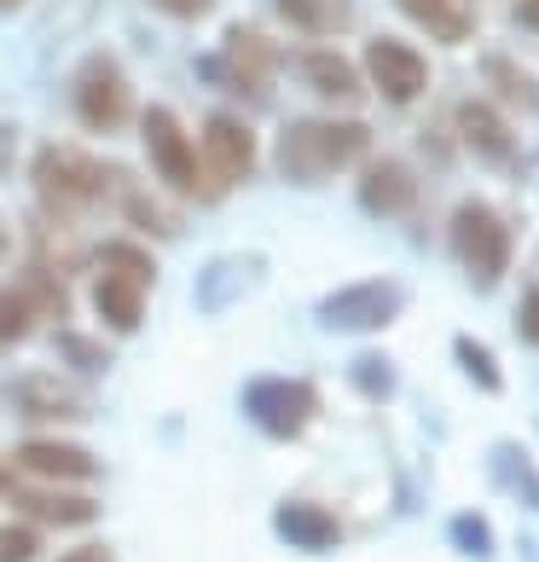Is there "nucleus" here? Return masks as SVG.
Instances as JSON below:
<instances>
[{
  "label": "nucleus",
  "mask_w": 539,
  "mask_h": 562,
  "mask_svg": "<svg viewBox=\"0 0 539 562\" xmlns=\"http://www.w3.org/2000/svg\"><path fill=\"white\" fill-rule=\"evenodd\" d=\"M371 151V122L366 116H290L273 139V162L284 180L319 186L330 175L355 169Z\"/></svg>",
  "instance_id": "nucleus-1"
},
{
  "label": "nucleus",
  "mask_w": 539,
  "mask_h": 562,
  "mask_svg": "<svg viewBox=\"0 0 539 562\" xmlns=\"http://www.w3.org/2000/svg\"><path fill=\"white\" fill-rule=\"evenodd\" d=\"M151 284H157V261L145 244L105 238L93 249V307H99V319H105V330L134 337L145 325V296H151Z\"/></svg>",
  "instance_id": "nucleus-2"
},
{
  "label": "nucleus",
  "mask_w": 539,
  "mask_h": 562,
  "mask_svg": "<svg viewBox=\"0 0 539 562\" xmlns=\"http://www.w3.org/2000/svg\"><path fill=\"white\" fill-rule=\"evenodd\" d=\"M116 169H105L99 157H88L81 145H41L35 162H30V186L35 198L47 203L58 215H76V210H93V203H105Z\"/></svg>",
  "instance_id": "nucleus-3"
},
{
  "label": "nucleus",
  "mask_w": 539,
  "mask_h": 562,
  "mask_svg": "<svg viewBox=\"0 0 539 562\" xmlns=\"http://www.w3.org/2000/svg\"><path fill=\"white\" fill-rule=\"evenodd\" d=\"M447 244H452V256H459L464 279H470L475 290H493V284L510 273V256H516L510 226H505V215L493 210V203H482V198H464L459 210H452Z\"/></svg>",
  "instance_id": "nucleus-4"
},
{
  "label": "nucleus",
  "mask_w": 539,
  "mask_h": 562,
  "mask_svg": "<svg viewBox=\"0 0 539 562\" xmlns=\"http://www.w3.org/2000/svg\"><path fill=\"white\" fill-rule=\"evenodd\" d=\"M279 65H284V53L256 24H233L221 41V53H210L203 76H215L233 99H267L279 81Z\"/></svg>",
  "instance_id": "nucleus-5"
},
{
  "label": "nucleus",
  "mask_w": 539,
  "mask_h": 562,
  "mask_svg": "<svg viewBox=\"0 0 539 562\" xmlns=\"http://www.w3.org/2000/svg\"><path fill=\"white\" fill-rule=\"evenodd\" d=\"M198 175H203V198H221L256 175V134L250 122H238L233 111H210L198 139Z\"/></svg>",
  "instance_id": "nucleus-6"
},
{
  "label": "nucleus",
  "mask_w": 539,
  "mask_h": 562,
  "mask_svg": "<svg viewBox=\"0 0 539 562\" xmlns=\"http://www.w3.org/2000/svg\"><path fill=\"white\" fill-rule=\"evenodd\" d=\"M406 307V290L395 279H360V284H343L319 302V325L325 330H343V337H371V330H389Z\"/></svg>",
  "instance_id": "nucleus-7"
},
{
  "label": "nucleus",
  "mask_w": 539,
  "mask_h": 562,
  "mask_svg": "<svg viewBox=\"0 0 539 562\" xmlns=\"http://www.w3.org/2000/svg\"><path fill=\"white\" fill-rule=\"evenodd\" d=\"M139 139H145V157H151L157 180L180 198H203V175H198V145L192 134L180 128V116L169 105H145L139 111Z\"/></svg>",
  "instance_id": "nucleus-8"
},
{
  "label": "nucleus",
  "mask_w": 539,
  "mask_h": 562,
  "mask_svg": "<svg viewBox=\"0 0 539 562\" xmlns=\"http://www.w3.org/2000/svg\"><path fill=\"white\" fill-rule=\"evenodd\" d=\"M70 105H76V116H81L88 134H116L122 122L134 116V88H128V76H122V65L111 53H93L88 65L76 70Z\"/></svg>",
  "instance_id": "nucleus-9"
},
{
  "label": "nucleus",
  "mask_w": 539,
  "mask_h": 562,
  "mask_svg": "<svg viewBox=\"0 0 539 562\" xmlns=\"http://www.w3.org/2000/svg\"><path fill=\"white\" fill-rule=\"evenodd\" d=\"M244 412H250V424L261 435L296 441V435L314 424L319 394H314V383H302V378H256L250 389H244Z\"/></svg>",
  "instance_id": "nucleus-10"
},
{
  "label": "nucleus",
  "mask_w": 539,
  "mask_h": 562,
  "mask_svg": "<svg viewBox=\"0 0 539 562\" xmlns=\"http://www.w3.org/2000/svg\"><path fill=\"white\" fill-rule=\"evenodd\" d=\"M360 65H366V81L389 99V105H418L429 93V58L401 35H371Z\"/></svg>",
  "instance_id": "nucleus-11"
},
{
  "label": "nucleus",
  "mask_w": 539,
  "mask_h": 562,
  "mask_svg": "<svg viewBox=\"0 0 539 562\" xmlns=\"http://www.w3.org/2000/svg\"><path fill=\"white\" fill-rule=\"evenodd\" d=\"M7 406L30 424L88 418V394L65 378H53V371H18V378H7Z\"/></svg>",
  "instance_id": "nucleus-12"
},
{
  "label": "nucleus",
  "mask_w": 539,
  "mask_h": 562,
  "mask_svg": "<svg viewBox=\"0 0 539 562\" xmlns=\"http://www.w3.org/2000/svg\"><path fill=\"white\" fill-rule=\"evenodd\" d=\"M452 128H459V139L487 162V169H516V162H523L516 128L505 122V111H493V105H487V99H464V105L452 111Z\"/></svg>",
  "instance_id": "nucleus-13"
},
{
  "label": "nucleus",
  "mask_w": 539,
  "mask_h": 562,
  "mask_svg": "<svg viewBox=\"0 0 539 562\" xmlns=\"http://www.w3.org/2000/svg\"><path fill=\"white\" fill-rule=\"evenodd\" d=\"M360 210L378 221H401L418 210V175L401 157H371L360 169Z\"/></svg>",
  "instance_id": "nucleus-14"
},
{
  "label": "nucleus",
  "mask_w": 539,
  "mask_h": 562,
  "mask_svg": "<svg viewBox=\"0 0 539 562\" xmlns=\"http://www.w3.org/2000/svg\"><path fill=\"white\" fill-rule=\"evenodd\" d=\"M12 510L24 522H41V528H88L99 522V498L93 493H76V487H12Z\"/></svg>",
  "instance_id": "nucleus-15"
},
{
  "label": "nucleus",
  "mask_w": 539,
  "mask_h": 562,
  "mask_svg": "<svg viewBox=\"0 0 539 562\" xmlns=\"http://www.w3.org/2000/svg\"><path fill=\"white\" fill-rule=\"evenodd\" d=\"M12 464L24 475H41L47 487H81L99 475V458L76 441H24L12 452Z\"/></svg>",
  "instance_id": "nucleus-16"
},
{
  "label": "nucleus",
  "mask_w": 539,
  "mask_h": 562,
  "mask_svg": "<svg viewBox=\"0 0 539 562\" xmlns=\"http://www.w3.org/2000/svg\"><path fill=\"white\" fill-rule=\"evenodd\" d=\"M296 76L307 81V93L325 99V105H360V93H366L355 58L337 53V47H314V41L296 53Z\"/></svg>",
  "instance_id": "nucleus-17"
},
{
  "label": "nucleus",
  "mask_w": 539,
  "mask_h": 562,
  "mask_svg": "<svg viewBox=\"0 0 539 562\" xmlns=\"http://www.w3.org/2000/svg\"><path fill=\"white\" fill-rule=\"evenodd\" d=\"M273 528H279L284 546H296V551H337L343 546V522L325 505H314V498H284L273 510Z\"/></svg>",
  "instance_id": "nucleus-18"
},
{
  "label": "nucleus",
  "mask_w": 539,
  "mask_h": 562,
  "mask_svg": "<svg viewBox=\"0 0 539 562\" xmlns=\"http://www.w3.org/2000/svg\"><path fill=\"white\" fill-rule=\"evenodd\" d=\"M395 7L441 47H464L475 35V0H395Z\"/></svg>",
  "instance_id": "nucleus-19"
},
{
  "label": "nucleus",
  "mask_w": 539,
  "mask_h": 562,
  "mask_svg": "<svg viewBox=\"0 0 539 562\" xmlns=\"http://www.w3.org/2000/svg\"><path fill=\"white\" fill-rule=\"evenodd\" d=\"M482 76H487V88H493V111L505 105L516 116H539V76H528L510 53H487L482 58Z\"/></svg>",
  "instance_id": "nucleus-20"
},
{
  "label": "nucleus",
  "mask_w": 539,
  "mask_h": 562,
  "mask_svg": "<svg viewBox=\"0 0 539 562\" xmlns=\"http://www.w3.org/2000/svg\"><path fill=\"white\" fill-rule=\"evenodd\" d=\"M111 192H116V203H122V215H128V221L139 226V233H151V238H175V233H180V221H175L169 210H157V203L145 198L139 186H134L128 175H122V169H116V180H111Z\"/></svg>",
  "instance_id": "nucleus-21"
},
{
  "label": "nucleus",
  "mask_w": 539,
  "mask_h": 562,
  "mask_svg": "<svg viewBox=\"0 0 539 562\" xmlns=\"http://www.w3.org/2000/svg\"><path fill=\"white\" fill-rule=\"evenodd\" d=\"M273 12L284 18L290 30H302V35H337L348 24L343 0H273Z\"/></svg>",
  "instance_id": "nucleus-22"
},
{
  "label": "nucleus",
  "mask_w": 539,
  "mask_h": 562,
  "mask_svg": "<svg viewBox=\"0 0 539 562\" xmlns=\"http://www.w3.org/2000/svg\"><path fill=\"white\" fill-rule=\"evenodd\" d=\"M30 325H35V307L30 296L18 284H0V353H12L18 342L30 337Z\"/></svg>",
  "instance_id": "nucleus-23"
},
{
  "label": "nucleus",
  "mask_w": 539,
  "mask_h": 562,
  "mask_svg": "<svg viewBox=\"0 0 539 562\" xmlns=\"http://www.w3.org/2000/svg\"><path fill=\"white\" fill-rule=\"evenodd\" d=\"M452 353H459V366L475 378V389H487V394H499V389H505L499 360H493V353H487L482 342H475V337H459V342H452Z\"/></svg>",
  "instance_id": "nucleus-24"
},
{
  "label": "nucleus",
  "mask_w": 539,
  "mask_h": 562,
  "mask_svg": "<svg viewBox=\"0 0 539 562\" xmlns=\"http://www.w3.org/2000/svg\"><path fill=\"white\" fill-rule=\"evenodd\" d=\"M493 464H505V470H510L505 482H510V493L523 498V505H539V482H534V464H528V452H523V447H499V452H493Z\"/></svg>",
  "instance_id": "nucleus-25"
},
{
  "label": "nucleus",
  "mask_w": 539,
  "mask_h": 562,
  "mask_svg": "<svg viewBox=\"0 0 539 562\" xmlns=\"http://www.w3.org/2000/svg\"><path fill=\"white\" fill-rule=\"evenodd\" d=\"M355 383L371 394V401H389V394H395V366H389L383 353H360V360H355Z\"/></svg>",
  "instance_id": "nucleus-26"
},
{
  "label": "nucleus",
  "mask_w": 539,
  "mask_h": 562,
  "mask_svg": "<svg viewBox=\"0 0 539 562\" xmlns=\"http://www.w3.org/2000/svg\"><path fill=\"white\" fill-rule=\"evenodd\" d=\"M41 557V533L30 522H0V562H35Z\"/></svg>",
  "instance_id": "nucleus-27"
},
{
  "label": "nucleus",
  "mask_w": 539,
  "mask_h": 562,
  "mask_svg": "<svg viewBox=\"0 0 539 562\" xmlns=\"http://www.w3.org/2000/svg\"><path fill=\"white\" fill-rule=\"evenodd\" d=\"M447 533L459 539V551H470V557H487V551H493V533L482 528V516H475V510H459V516L447 522Z\"/></svg>",
  "instance_id": "nucleus-28"
},
{
  "label": "nucleus",
  "mask_w": 539,
  "mask_h": 562,
  "mask_svg": "<svg viewBox=\"0 0 539 562\" xmlns=\"http://www.w3.org/2000/svg\"><path fill=\"white\" fill-rule=\"evenodd\" d=\"M58 353H65L70 366H81V371H105V360L111 353L105 348H93V342H81L76 330H58Z\"/></svg>",
  "instance_id": "nucleus-29"
},
{
  "label": "nucleus",
  "mask_w": 539,
  "mask_h": 562,
  "mask_svg": "<svg viewBox=\"0 0 539 562\" xmlns=\"http://www.w3.org/2000/svg\"><path fill=\"white\" fill-rule=\"evenodd\" d=\"M516 337L528 348H539V279L523 290V302H516Z\"/></svg>",
  "instance_id": "nucleus-30"
},
{
  "label": "nucleus",
  "mask_w": 539,
  "mask_h": 562,
  "mask_svg": "<svg viewBox=\"0 0 539 562\" xmlns=\"http://www.w3.org/2000/svg\"><path fill=\"white\" fill-rule=\"evenodd\" d=\"M162 18H175V24H198V18L215 12V0H151Z\"/></svg>",
  "instance_id": "nucleus-31"
},
{
  "label": "nucleus",
  "mask_w": 539,
  "mask_h": 562,
  "mask_svg": "<svg viewBox=\"0 0 539 562\" xmlns=\"http://www.w3.org/2000/svg\"><path fill=\"white\" fill-rule=\"evenodd\" d=\"M58 562H116V557H111V546H105V539H88V546H76V551H65V557H58Z\"/></svg>",
  "instance_id": "nucleus-32"
},
{
  "label": "nucleus",
  "mask_w": 539,
  "mask_h": 562,
  "mask_svg": "<svg viewBox=\"0 0 539 562\" xmlns=\"http://www.w3.org/2000/svg\"><path fill=\"white\" fill-rule=\"evenodd\" d=\"M510 18H516V30L539 35V0H516V7H510Z\"/></svg>",
  "instance_id": "nucleus-33"
},
{
  "label": "nucleus",
  "mask_w": 539,
  "mask_h": 562,
  "mask_svg": "<svg viewBox=\"0 0 539 562\" xmlns=\"http://www.w3.org/2000/svg\"><path fill=\"white\" fill-rule=\"evenodd\" d=\"M12 256V226H7V215H0V261Z\"/></svg>",
  "instance_id": "nucleus-34"
},
{
  "label": "nucleus",
  "mask_w": 539,
  "mask_h": 562,
  "mask_svg": "<svg viewBox=\"0 0 539 562\" xmlns=\"http://www.w3.org/2000/svg\"><path fill=\"white\" fill-rule=\"evenodd\" d=\"M12 487H18V482H12V470H7V464H0V498H7Z\"/></svg>",
  "instance_id": "nucleus-35"
},
{
  "label": "nucleus",
  "mask_w": 539,
  "mask_h": 562,
  "mask_svg": "<svg viewBox=\"0 0 539 562\" xmlns=\"http://www.w3.org/2000/svg\"><path fill=\"white\" fill-rule=\"evenodd\" d=\"M18 7H24V0H0V18H7V12H18Z\"/></svg>",
  "instance_id": "nucleus-36"
}]
</instances>
